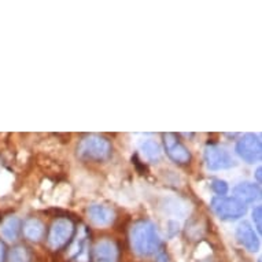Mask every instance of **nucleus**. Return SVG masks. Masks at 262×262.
<instances>
[{
	"label": "nucleus",
	"instance_id": "3",
	"mask_svg": "<svg viewBox=\"0 0 262 262\" xmlns=\"http://www.w3.org/2000/svg\"><path fill=\"white\" fill-rule=\"evenodd\" d=\"M211 207L221 220H237L243 217L247 211V207L237 198H225V196H215L211 201Z\"/></svg>",
	"mask_w": 262,
	"mask_h": 262
},
{
	"label": "nucleus",
	"instance_id": "1",
	"mask_svg": "<svg viewBox=\"0 0 262 262\" xmlns=\"http://www.w3.org/2000/svg\"><path fill=\"white\" fill-rule=\"evenodd\" d=\"M130 243L135 251L143 257L157 253L161 246V237L157 227L150 221H140L135 224L130 231Z\"/></svg>",
	"mask_w": 262,
	"mask_h": 262
},
{
	"label": "nucleus",
	"instance_id": "16",
	"mask_svg": "<svg viewBox=\"0 0 262 262\" xmlns=\"http://www.w3.org/2000/svg\"><path fill=\"white\" fill-rule=\"evenodd\" d=\"M211 188L214 189L215 193L219 195H225L228 192V184L223 180H214L211 184Z\"/></svg>",
	"mask_w": 262,
	"mask_h": 262
},
{
	"label": "nucleus",
	"instance_id": "14",
	"mask_svg": "<svg viewBox=\"0 0 262 262\" xmlns=\"http://www.w3.org/2000/svg\"><path fill=\"white\" fill-rule=\"evenodd\" d=\"M142 151L143 154L146 155V158L155 161L161 157V147L158 146V143L154 140H146L142 143Z\"/></svg>",
	"mask_w": 262,
	"mask_h": 262
},
{
	"label": "nucleus",
	"instance_id": "20",
	"mask_svg": "<svg viewBox=\"0 0 262 262\" xmlns=\"http://www.w3.org/2000/svg\"><path fill=\"white\" fill-rule=\"evenodd\" d=\"M257 179H258V183H261V168L257 169Z\"/></svg>",
	"mask_w": 262,
	"mask_h": 262
},
{
	"label": "nucleus",
	"instance_id": "2",
	"mask_svg": "<svg viewBox=\"0 0 262 262\" xmlns=\"http://www.w3.org/2000/svg\"><path fill=\"white\" fill-rule=\"evenodd\" d=\"M77 154L84 161H103L112 154V144L107 139L92 135L80 142Z\"/></svg>",
	"mask_w": 262,
	"mask_h": 262
},
{
	"label": "nucleus",
	"instance_id": "19",
	"mask_svg": "<svg viewBox=\"0 0 262 262\" xmlns=\"http://www.w3.org/2000/svg\"><path fill=\"white\" fill-rule=\"evenodd\" d=\"M158 262H168V257L165 254H161L158 258Z\"/></svg>",
	"mask_w": 262,
	"mask_h": 262
},
{
	"label": "nucleus",
	"instance_id": "6",
	"mask_svg": "<svg viewBox=\"0 0 262 262\" xmlns=\"http://www.w3.org/2000/svg\"><path fill=\"white\" fill-rule=\"evenodd\" d=\"M205 162L210 170H223L236 165L229 152L219 146H207L205 148Z\"/></svg>",
	"mask_w": 262,
	"mask_h": 262
},
{
	"label": "nucleus",
	"instance_id": "11",
	"mask_svg": "<svg viewBox=\"0 0 262 262\" xmlns=\"http://www.w3.org/2000/svg\"><path fill=\"white\" fill-rule=\"evenodd\" d=\"M235 195L239 201L245 203H253L255 202L257 199H259V195H261V191L258 188V185L253 184V183H241L235 187Z\"/></svg>",
	"mask_w": 262,
	"mask_h": 262
},
{
	"label": "nucleus",
	"instance_id": "4",
	"mask_svg": "<svg viewBox=\"0 0 262 262\" xmlns=\"http://www.w3.org/2000/svg\"><path fill=\"white\" fill-rule=\"evenodd\" d=\"M73 224L68 219H59L56 220L55 223L52 224L51 229H50V235H48V245L54 250H58L63 247L70 237L73 235Z\"/></svg>",
	"mask_w": 262,
	"mask_h": 262
},
{
	"label": "nucleus",
	"instance_id": "17",
	"mask_svg": "<svg viewBox=\"0 0 262 262\" xmlns=\"http://www.w3.org/2000/svg\"><path fill=\"white\" fill-rule=\"evenodd\" d=\"M261 217H262V209L261 206H257L253 211V221L255 223V227H257V231L261 233L262 231V224H261Z\"/></svg>",
	"mask_w": 262,
	"mask_h": 262
},
{
	"label": "nucleus",
	"instance_id": "7",
	"mask_svg": "<svg viewBox=\"0 0 262 262\" xmlns=\"http://www.w3.org/2000/svg\"><path fill=\"white\" fill-rule=\"evenodd\" d=\"M163 142H165V147H166V152L174 162L188 163L191 161L189 151L177 140L174 135L166 134L163 136Z\"/></svg>",
	"mask_w": 262,
	"mask_h": 262
},
{
	"label": "nucleus",
	"instance_id": "12",
	"mask_svg": "<svg viewBox=\"0 0 262 262\" xmlns=\"http://www.w3.org/2000/svg\"><path fill=\"white\" fill-rule=\"evenodd\" d=\"M19 229H21V223H19V219L18 217H9V219L5 220V223L0 228V232L5 236V239L13 242L18 237V233H19Z\"/></svg>",
	"mask_w": 262,
	"mask_h": 262
},
{
	"label": "nucleus",
	"instance_id": "9",
	"mask_svg": "<svg viewBox=\"0 0 262 262\" xmlns=\"http://www.w3.org/2000/svg\"><path fill=\"white\" fill-rule=\"evenodd\" d=\"M236 237L249 251H258L259 249V239L249 223H242L237 227Z\"/></svg>",
	"mask_w": 262,
	"mask_h": 262
},
{
	"label": "nucleus",
	"instance_id": "10",
	"mask_svg": "<svg viewBox=\"0 0 262 262\" xmlns=\"http://www.w3.org/2000/svg\"><path fill=\"white\" fill-rule=\"evenodd\" d=\"M90 220L98 227H107L114 221V211L104 205H92L88 209Z\"/></svg>",
	"mask_w": 262,
	"mask_h": 262
},
{
	"label": "nucleus",
	"instance_id": "5",
	"mask_svg": "<svg viewBox=\"0 0 262 262\" xmlns=\"http://www.w3.org/2000/svg\"><path fill=\"white\" fill-rule=\"evenodd\" d=\"M236 152L243 161H246V162H257V161L261 159L262 154L261 140H259V138H258L257 135H245V136L237 142Z\"/></svg>",
	"mask_w": 262,
	"mask_h": 262
},
{
	"label": "nucleus",
	"instance_id": "13",
	"mask_svg": "<svg viewBox=\"0 0 262 262\" xmlns=\"http://www.w3.org/2000/svg\"><path fill=\"white\" fill-rule=\"evenodd\" d=\"M24 233L29 241L37 242L43 237L44 233V225L43 223L37 219L28 220L24 225Z\"/></svg>",
	"mask_w": 262,
	"mask_h": 262
},
{
	"label": "nucleus",
	"instance_id": "18",
	"mask_svg": "<svg viewBox=\"0 0 262 262\" xmlns=\"http://www.w3.org/2000/svg\"><path fill=\"white\" fill-rule=\"evenodd\" d=\"M5 261V246L0 242V262Z\"/></svg>",
	"mask_w": 262,
	"mask_h": 262
},
{
	"label": "nucleus",
	"instance_id": "8",
	"mask_svg": "<svg viewBox=\"0 0 262 262\" xmlns=\"http://www.w3.org/2000/svg\"><path fill=\"white\" fill-rule=\"evenodd\" d=\"M95 262H117L118 261V247L113 241L103 239L96 243L94 249Z\"/></svg>",
	"mask_w": 262,
	"mask_h": 262
},
{
	"label": "nucleus",
	"instance_id": "15",
	"mask_svg": "<svg viewBox=\"0 0 262 262\" xmlns=\"http://www.w3.org/2000/svg\"><path fill=\"white\" fill-rule=\"evenodd\" d=\"M7 262H30V254L28 249L18 246L13 249L9 254V261Z\"/></svg>",
	"mask_w": 262,
	"mask_h": 262
}]
</instances>
